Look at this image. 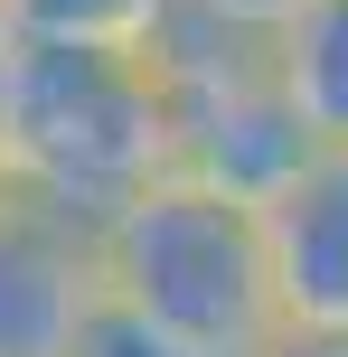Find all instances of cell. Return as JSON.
I'll return each mask as SVG.
<instances>
[{"instance_id": "cell-1", "label": "cell", "mask_w": 348, "mask_h": 357, "mask_svg": "<svg viewBox=\"0 0 348 357\" xmlns=\"http://www.w3.org/2000/svg\"><path fill=\"white\" fill-rule=\"evenodd\" d=\"M0 169L19 197L85 226L142 207L160 178H179V113L160 56L19 38L0 66Z\"/></svg>"}, {"instance_id": "cell-12", "label": "cell", "mask_w": 348, "mask_h": 357, "mask_svg": "<svg viewBox=\"0 0 348 357\" xmlns=\"http://www.w3.org/2000/svg\"><path fill=\"white\" fill-rule=\"evenodd\" d=\"M10 197H19V188H10V169H0V207H10Z\"/></svg>"}, {"instance_id": "cell-9", "label": "cell", "mask_w": 348, "mask_h": 357, "mask_svg": "<svg viewBox=\"0 0 348 357\" xmlns=\"http://www.w3.org/2000/svg\"><path fill=\"white\" fill-rule=\"evenodd\" d=\"M301 0H179V19H207V29H236V38H273Z\"/></svg>"}, {"instance_id": "cell-11", "label": "cell", "mask_w": 348, "mask_h": 357, "mask_svg": "<svg viewBox=\"0 0 348 357\" xmlns=\"http://www.w3.org/2000/svg\"><path fill=\"white\" fill-rule=\"evenodd\" d=\"M10 47H19V10L0 0V66H10Z\"/></svg>"}, {"instance_id": "cell-3", "label": "cell", "mask_w": 348, "mask_h": 357, "mask_svg": "<svg viewBox=\"0 0 348 357\" xmlns=\"http://www.w3.org/2000/svg\"><path fill=\"white\" fill-rule=\"evenodd\" d=\"M151 56H160L169 113H179V178L236 197V207H273V197L330 151L311 123H301V104L282 94L264 38L179 19Z\"/></svg>"}, {"instance_id": "cell-4", "label": "cell", "mask_w": 348, "mask_h": 357, "mask_svg": "<svg viewBox=\"0 0 348 357\" xmlns=\"http://www.w3.org/2000/svg\"><path fill=\"white\" fill-rule=\"evenodd\" d=\"M104 301V226L10 197L0 207V357H75Z\"/></svg>"}, {"instance_id": "cell-6", "label": "cell", "mask_w": 348, "mask_h": 357, "mask_svg": "<svg viewBox=\"0 0 348 357\" xmlns=\"http://www.w3.org/2000/svg\"><path fill=\"white\" fill-rule=\"evenodd\" d=\"M264 47H273V75L301 104V123L330 151H348V0H301Z\"/></svg>"}, {"instance_id": "cell-8", "label": "cell", "mask_w": 348, "mask_h": 357, "mask_svg": "<svg viewBox=\"0 0 348 357\" xmlns=\"http://www.w3.org/2000/svg\"><path fill=\"white\" fill-rule=\"evenodd\" d=\"M75 357H198V348H179L169 329H151L142 310L104 301V310H94V329H85V348H75Z\"/></svg>"}, {"instance_id": "cell-10", "label": "cell", "mask_w": 348, "mask_h": 357, "mask_svg": "<svg viewBox=\"0 0 348 357\" xmlns=\"http://www.w3.org/2000/svg\"><path fill=\"white\" fill-rule=\"evenodd\" d=\"M264 357H348V329H282Z\"/></svg>"}, {"instance_id": "cell-5", "label": "cell", "mask_w": 348, "mask_h": 357, "mask_svg": "<svg viewBox=\"0 0 348 357\" xmlns=\"http://www.w3.org/2000/svg\"><path fill=\"white\" fill-rule=\"evenodd\" d=\"M264 216L282 329H348V151H320Z\"/></svg>"}, {"instance_id": "cell-2", "label": "cell", "mask_w": 348, "mask_h": 357, "mask_svg": "<svg viewBox=\"0 0 348 357\" xmlns=\"http://www.w3.org/2000/svg\"><path fill=\"white\" fill-rule=\"evenodd\" d=\"M104 282L123 310H142L198 357H264L282 339L264 216L198 178H160L142 207L104 226Z\"/></svg>"}, {"instance_id": "cell-7", "label": "cell", "mask_w": 348, "mask_h": 357, "mask_svg": "<svg viewBox=\"0 0 348 357\" xmlns=\"http://www.w3.org/2000/svg\"><path fill=\"white\" fill-rule=\"evenodd\" d=\"M19 38H47V47H132L151 56L179 29V0H10Z\"/></svg>"}]
</instances>
